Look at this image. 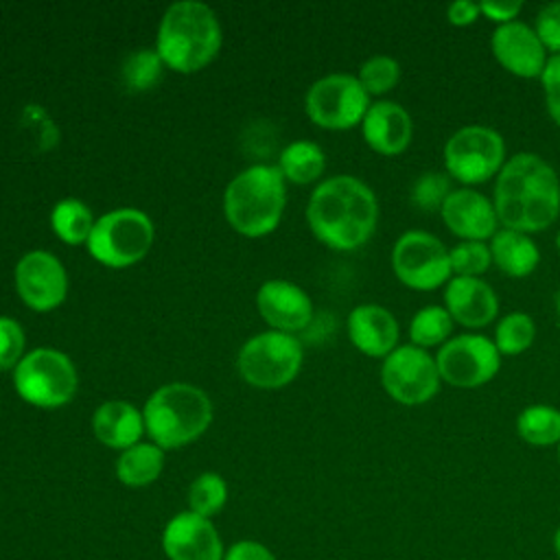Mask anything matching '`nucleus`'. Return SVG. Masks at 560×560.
<instances>
[{"label": "nucleus", "instance_id": "nucleus-3", "mask_svg": "<svg viewBox=\"0 0 560 560\" xmlns=\"http://www.w3.org/2000/svg\"><path fill=\"white\" fill-rule=\"evenodd\" d=\"M219 48L221 26L208 4L182 0L166 9L155 44L164 66L177 72H195L208 66Z\"/></svg>", "mask_w": 560, "mask_h": 560}, {"label": "nucleus", "instance_id": "nucleus-24", "mask_svg": "<svg viewBox=\"0 0 560 560\" xmlns=\"http://www.w3.org/2000/svg\"><path fill=\"white\" fill-rule=\"evenodd\" d=\"M164 470V451L153 442H138L116 459V477L127 488H144Z\"/></svg>", "mask_w": 560, "mask_h": 560}, {"label": "nucleus", "instance_id": "nucleus-30", "mask_svg": "<svg viewBox=\"0 0 560 560\" xmlns=\"http://www.w3.org/2000/svg\"><path fill=\"white\" fill-rule=\"evenodd\" d=\"M228 503V483L219 472H201L188 486V510L212 518Z\"/></svg>", "mask_w": 560, "mask_h": 560}, {"label": "nucleus", "instance_id": "nucleus-16", "mask_svg": "<svg viewBox=\"0 0 560 560\" xmlns=\"http://www.w3.org/2000/svg\"><path fill=\"white\" fill-rule=\"evenodd\" d=\"M15 287L22 302L35 311H50L66 300L68 276L50 252H28L15 267Z\"/></svg>", "mask_w": 560, "mask_h": 560}, {"label": "nucleus", "instance_id": "nucleus-10", "mask_svg": "<svg viewBox=\"0 0 560 560\" xmlns=\"http://www.w3.org/2000/svg\"><path fill=\"white\" fill-rule=\"evenodd\" d=\"M302 365V343L289 332H260L238 352L241 376L260 389H278L291 383Z\"/></svg>", "mask_w": 560, "mask_h": 560}, {"label": "nucleus", "instance_id": "nucleus-23", "mask_svg": "<svg viewBox=\"0 0 560 560\" xmlns=\"http://www.w3.org/2000/svg\"><path fill=\"white\" fill-rule=\"evenodd\" d=\"M488 245L492 254V265L510 278H527L536 271L540 262V249L532 234L499 228Z\"/></svg>", "mask_w": 560, "mask_h": 560}, {"label": "nucleus", "instance_id": "nucleus-4", "mask_svg": "<svg viewBox=\"0 0 560 560\" xmlns=\"http://www.w3.org/2000/svg\"><path fill=\"white\" fill-rule=\"evenodd\" d=\"M144 431L164 448L195 442L212 420V402L190 383H168L151 394L142 411Z\"/></svg>", "mask_w": 560, "mask_h": 560}, {"label": "nucleus", "instance_id": "nucleus-31", "mask_svg": "<svg viewBox=\"0 0 560 560\" xmlns=\"http://www.w3.org/2000/svg\"><path fill=\"white\" fill-rule=\"evenodd\" d=\"M400 74H402V68L398 59L389 55H372L361 63L357 79L370 96H381L392 92L398 85Z\"/></svg>", "mask_w": 560, "mask_h": 560}, {"label": "nucleus", "instance_id": "nucleus-36", "mask_svg": "<svg viewBox=\"0 0 560 560\" xmlns=\"http://www.w3.org/2000/svg\"><path fill=\"white\" fill-rule=\"evenodd\" d=\"M534 31L547 52L560 55V0L547 2L534 18Z\"/></svg>", "mask_w": 560, "mask_h": 560}, {"label": "nucleus", "instance_id": "nucleus-9", "mask_svg": "<svg viewBox=\"0 0 560 560\" xmlns=\"http://www.w3.org/2000/svg\"><path fill=\"white\" fill-rule=\"evenodd\" d=\"M392 271L411 291H435L453 278L448 247L427 230H407L392 245Z\"/></svg>", "mask_w": 560, "mask_h": 560}, {"label": "nucleus", "instance_id": "nucleus-27", "mask_svg": "<svg viewBox=\"0 0 560 560\" xmlns=\"http://www.w3.org/2000/svg\"><path fill=\"white\" fill-rule=\"evenodd\" d=\"M455 330V322L444 308V304H427L411 315L409 322V343L431 350L442 348Z\"/></svg>", "mask_w": 560, "mask_h": 560}, {"label": "nucleus", "instance_id": "nucleus-7", "mask_svg": "<svg viewBox=\"0 0 560 560\" xmlns=\"http://www.w3.org/2000/svg\"><path fill=\"white\" fill-rule=\"evenodd\" d=\"M153 243L151 219L136 208H118L94 221L88 252L105 267L122 269L142 260Z\"/></svg>", "mask_w": 560, "mask_h": 560}, {"label": "nucleus", "instance_id": "nucleus-34", "mask_svg": "<svg viewBox=\"0 0 560 560\" xmlns=\"http://www.w3.org/2000/svg\"><path fill=\"white\" fill-rule=\"evenodd\" d=\"M162 66L164 61L160 59L158 50H149V48L136 50L122 63V81L129 90H136V92L149 90L158 83L162 74Z\"/></svg>", "mask_w": 560, "mask_h": 560}, {"label": "nucleus", "instance_id": "nucleus-40", "mask_svg": "<svg viewBox=\"0 0 560 560\" xmlns=\"http://www.w3.org/2000/svg\"><path fill=\"white\" fill-rule=\"evenodd\" d=\"M481 18V9L479 2L472 0H455L446 7V20L453 26H470Z\"/></svg>", "mask_w": 560, "mask_h": 560}, {"label": "nucleus", "instance_id": "nucleus-6", "mask_svg": "<svg viewBox=\"0 0 560 560\" xmlns=\"http://www.w3.org/2000/svg\"><path fill=\"white\" fill-rule=\"evenodd\" d=\"M444 173L466 186L475 188L499 175L508 160L505 138L488 125H464L455 129L442 149Z\"/></svg>", "mask_w": 560, "mask_h": 560}, {"label": "nucleus", "instance_id": "nucleus-28", "mask_svg": "<svg viewBox=\"0 0 560 560\" xmlns=\"http://www.w3.org/2000/svg\"><path fill=\"white\" fill-rule=\"evenodd\" d=\"M536 339V322L525 311H510L497 319L492 341L501 357H518L532 348Z\"/></svg>", "mask_w": 560, "mask_h": 560}, {"label": "nucleus", "instance_id": "nucleus-11", "mask_svg": "<svg viewBox=\"0 0 560 560\" xmlns=\"http://www.w3.org/2000/svg\"><path fill=\"white\" fill-rule=\"evenodd\" d=\"M381 385L385 394L405 407L433 400L442 387L435 354L413 343H400L383 359Z\"/></svg>", "mask_w": 560, "mask_h": 560}, {"label": "nucleus", "instance_id": "nucleus-25", "mask_svg": "<svg viewBox=\"0 0 560 560\" xmlns=\"http://www.w3.org/2000/svg\"><path fill=\"white\" fill-rule=\"evenodd\" d=\"M516 435L529 446H558L560 409L545 402L527 405L516 416Z\"/></svg>", "mask_w": 560, "mask_h": 560}, {"label": "nucleus", "instance_id": "nucleus-38", "mask_svg": "<svg viewBox=\"0 0 560 560\" xmlns=\"http://www.w3.org/2000/svg\"><path fill=\"white\" fill-rule=\"evenodd\" d=\"M479 9H481V18L501 26L518 18V13L523 11V2L521 0H483L479 2Z\"/></svg>", "mask_w": 560, "mask_h": 560}, {"label": "nucleus", "instance_id": "nucleus-32", "mask_svg": "<svg viewBox=\"0 0 560 560\" xmlns=\"http://www.w3.org/2000/svg\"><path fill=\"white\" fill-rule=\"evenodd\" d=\"M451 192L453 179L444 171H424L413 179L409 199L422 212H440Z\"/></svg>", "mask_w": 560, "mask_h": 560}, {"label": "nucleus", "instance_id": "nucleus-42", "mask_svg": "<svg viewBox=\"0 0 560 560\" xmlns=\"http://www.w3.org/2000/svg\"><path fill=\"white\" fill-rule=\"evenodd\" d=\"M553 311H556V317H558V324H560V287H558V291L553 295Z\"/></svg>", "mask_w": 560, "mask_h": 560}, {"label": "nucleus", "instance_id": "nucleus-8", "mask_svg": "<svg viewBox=\"0 0 560 560\" xmlns=\"http://www.w3.org/2000/svg\"><path fill=\"white\" fill-rule=\"evenodd\" d=\"M13 383L26 402L52 409L70 402L79 378L72 361L63 352L55 348H35L15 365Z\"/></svg>", "mask_w": 560, "mask_h": 560}, {"label": "nucleus", "instance_id": "nucleus-35", "mask_svg": "<svg viewBox=\"0 0 560 560\" xmlns=\"http://www.w3.org/2000/svg\"><path fill=\"white\" fill-rule=\"evenodd\" d=\"M24 343L22 326L11 317H0V370H15L24 357Z\"/></svg>", "mask_w": 560, "mask_h": 560}, {"label": "nucleus", "instance_id": "nucleus-33", "mask_svg": "<svg viewBox=\"0 0 560 560\" xmlns=\"http://www.w3.org/2000/svg\"><path fill=\"white\" fill-rule=\"evenodd\" d=\"M453 276L481 278L492 267V254L488 241H457L448 247Z\"/></svg>", "mask_w": 560, "mask_h": 560}, {"label": "nucleus", "instance_id": "nucleus-5", "mask_svg": "<svg viewBox=\"0 0 560 560\" xmlns=\"http://www.w3.org/2000/svg\"><path fill=\"white\" fill-rule=\"evenodd\" d=\"M287 192L276 166L254 164L225 188L223 208L230 225L245 236H265L280 223Z\"/></svg>", "mask_w": 560, "mask_h": 560}, {"label": "nucleus", "instance_id": "nucleus-19", "mask_svg": "<svg viewBox=\"0 0 560 560\" xmlns=\"http://www.w3.org/2000/svg\"><path fill=\"white\" fill-rule=\"evenodd\" d=\"M361 133L374 153L394 158L411 144L413 118L400 103L381 98L368 107L361 120Z\"/></svg>", "mask_w": 560, "mask_h": 560}, {"label": "nucleus", "instance_id": "nucleus-41", "mask_svg": "<svg viewBox=\"0 0 560 560\" xmlns=\"http://www.w3.org/2000/svg\"><path fill=\"white\" fill-rule=\"evenodd\" d=\"M551 545H553V553L560 558V525H558V527H556V532H553Z\"/></svg>", "mask_w": 560, "mask_h": 560}, {"label": "nucleus", "instance_id": "nucleus-14", "mask_svg": "<svg viewBox=\"0 0 560 560\" xmlns=\"http://www.w3.org/2000/svg\"><path fill=\"white\" fill-rule=\"evenodd\" d=\"M490 52L505 72L518 79H540L549 59L534 26L521 20L494 26L490 35Z\"/></svg>", "mask_w": 560, "mask_h": 560}, {"label": "nucleus", "instance_id": "nucleus-20", "mask_svg": "<svg viewBox=\"0 0 560 560\" xmlns=\"http://www.w3.org/2000/svg\"><path fill=\"white\" fill-rule=\"evenodd\" d=\"M256 304L262 319L278 332L302 330L313 317L308 293L289 280H267L258 289Z\"/></svg>", "mask_w": 560, "mask_h": 560}, {"label": "nucleus", "instance_id": "nucleus-44", "mask_svg": "<svg viewBox=\"0 0 560 560\" xmlns=\"http://www.w3.org/2000/svg\"><path fill=\"white\" fill-rule=\"evenodd\" d=\"M558 462H560V444H558Z\"/></svg>", "mask_w": 560, "mask_h": 560}, {"label": "nucleus", "instance_id": "nucleus-17", "mask_svg": "<svg viewBox=\"0 0 560 560\" xmlns=\"http://www.w3.org/2000/svg\"><path fill=\"white\" fill-rule=\"evenodd\" d=\"M442 223L459 241H490L499 230V217L488 195L477 188H453L440 210Z\"/></svg>", "mask_w": 560, "mask_h": 560}, {"label": "nucleus", "instance_id": "nucleus-15", "mask_svg": "<svg viewBox=\"0 0 560 560\" xmlns=\"http://www.w3.org/2000/svg\"><path fill=\"white\" fill-rule=\"evenodd\" d=\"M162 551L168 560H223L225 547L212 518L190 510L177 512L162 529Z\"/></svg>", "mask_w": 560, "mask_h": 560}, {"label": "nucleus", "instance_id": "nucleus-13", "mask_svg": "<svg viewBox=\"0 0 560 560\" xmlns=\"http://www.w3.org/2000/svg\"><path fill=\"white\" fill-rule=\"evenodd\" d=\"M370 105V94L363 90L359 79L346 72H332L317 79L304 98L308 118L317 127L332 131L361 125Z\"/></svg>", "mask_w": 560, "mask_h": 560}, {"label": "nucleus", "instance_id": "nucleus-22", "mask_svg": "<svg viewBox=\"0 0 560 560\" xmlns=\"http://www.w3.org/2000/svg\"><path fill=\"white\" fill-rule=\"evenodd\" d=\"M92 431L109 448H129L144 433L142 413L127 400H105L92 416Z\"/></svg>", "mask_w": 560, "mask_h": 560}, {"label": "nucleus", "instance_id": "nucleus-39", "mask_svg": "<svg viewBox=\"0 0 560 560\" xmlns=\"http://www.w3.org/2000/svg\"><path fill=\"white\" fill-rule=\"evenodd\" d=\"M223 560H278V558L273 556V551L267 545L252 540V538H243V540L232 542L225 549Z\"/></svg>", "mask_w": 560, "mask_h": 560}, {"label": "nucleus", "instance_id": "nucleus-21", "mask_svg": "<svg viewBox=\"0 0 560 560\" xmlns=\"http://www.w3.org/2000/svg\"><path fill=\"white\" fill-rule=\"evenodd\" d=\"M352 346L372 359H385L400 343V326L394 313L381 304H359L348 315Z\"/></svg>", "mask_w": 560, "mask_h": 560}, {"label": "nucleus", "instance_id": "nucleus-43", "mask_svg": "<svg viewBox=\"0 0 560 560\" xmlns=\"http://www.w3.org/2000/svg\"><path fill=\"white\" fill-rule=\"evenodd\" d=\"M556 249H558V254H560V230H558V234H556Z\"/></svg>", "mask_w": 560, "mask_h": 560}, {"label": "nucleus", "instance_id": "nucleus-29", "mask_svg": "<svg viewBox=\"0 0 560 560\" xmlns=\"http://www.w3.org/2000/svg\"><path fill=\"white\" fill-rule=\"evenodd\" d=\"M50 225L61 241L70 245H79V243H88L94 228V217L83 201L61 199L52 208Z\"/></svg>", "mask_w": 560, "mask_h": 560}, {"label": "nucleus", "instance_id": "nucleus-1", "mask_svg": "<svg viewBox=\"0 0 560 560\" xmlns=\"http://www.w3.org/2000/svg\"><path fill=\"white\" fill-rule=\"evenodd\" d=\"M492 203L501 228L542 232L560 217V175L542 155L518 151L494 177Z\"/></svg>", "mask_w": 560, "mask_h": 560}, {"label": "nucleus", "instance_id": "nucleus-2", "mask_svg": "<svg viewBox=\"0 0 560 560\" xmlns=\"http://www.w3.org/2000/svg\"><path fill=\"white\" fill-rule=\"evenodd\" d=\"M306 221L324 245L352 252L372 238L378 223V199L363 179L332 175L311 192Z\"/></svg>", "mask_w": 560, "mask_h": 560}, {"label": "nucleus", "instance_id": "nucleus-37", "mask_svg": "<svg viewBox=\"0 0 560 560\" xmlns=\"http://www.w3.org/2000/svg\"><path fill=\"white\" fill-rule=\"evenodd\" d=\"M542 98L549 118L560 127V55H549L547 66L540 74Z\"/></svg>", "mask_w": 560, "mask_h": 560}, {"label": "nucleus", "instance_id": "nucleus-26", "mask_svg": "<svg viewBox=\"0 0 560 560\" xmlns=\"http://www.w3.org/2000/svg\"><path fill=\"white\" fill-rule=\"evenodd\" d=\"M326 168V155L319 144L311 140H295L287 144L280 153V166L284 179L295 184H311L319 179Z\"/></svg>", "mask_w": 560, "mask_h": 560}, {"label": "nucleus", "instance_id": "nucleus-18", "mask_svg": "<svg viewBox=\"0 0 560 560\" xmlns=\"http://www.w3.org/2000/svg\"><path fill=\"white\" fill-rule=\"evenodd\" d=\"M444 308L455 324L481 330L499 317V295L483 278L453 276L444 287Z\"/></svg>", "mask_w": 560, "mask_h": 560}, {"label": "nucleus", "instance_id": "nucleus-12", "mask_svg": "<svg viewBox=\"0 0 560 560\" xmlns=\"http://www.w3.org/2000/svg\"><path fill=\"white\" fill-rule=\"evenodd\" d=\"M501 359L492 337L472 330L453 335L435 352L442 383L457 389H477L490 383L499 374Z\"/></svg>", "mask_w": 560, "mask_h": 560}]
</instances>
